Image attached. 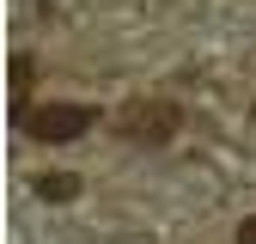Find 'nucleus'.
<instances>
[{
    "label": "nucleus",
    "mask_w": 256,
    "mask_h": 244,
    "mask_svg": "<svg viewBox=\"0 0 256 244\" xmlns=\"http://www.w3.org/2000/svg\"><path fill=\"white\" fill-rule=\"evenodd\" d=\"M177 122H183L177 104H165V98H134V104L116 110V134L134 140V146H165L177 134Z\"/></svg>",
    "instance_id": "nucleus-1"
},
{
    "label": "nucleus",
    "mask_w": 256,
    "mask_h": 244,
    "mask_svg": "<svg viewBox=\"0 0 256 244\" xmlns=\"http://www.w3.org/2000/svg\"><path fill=\"white\" fill-rule=\"evenodd\" d=\"M24 134L30 140H80L92 122H98V110L92 104H37V110H24Z\"/></svg>",
    "instance_id": "nucleus-2"
},
{
    "label": "nucleus",
    "mask_w": 256,
    "mask_h": 244,
    "mask_svg": "<svg viewBox=\"0 0 256 244\" xmlns=\"http://www.w3.org/2000/svg\"><path fill=\"white\" fill-rule=\"evenodd\" d=\"M30 74H37V61H30V55H12V116L30 110Z\"/></svg>",
    "instance_id": "nucleus-3"
},
{
    "label": "nucleus",
    "mask_w": 256,
    "mask_h": 244,
    "mask_svg": "<svg viewBox=\"0 0 256 244\" xmlns=\"http://www.w3.org/2000/svg\"><path fill=\"white\" fill-rule=\"evenodd\" d=\"M37 196H43V202H74V196H80V177H68V171H43V177H37Z\"/></svg>",
    "instance_id": "nucleus-4"
},
{
    "label": "nucleus",
    "mask_w": 256,
    "mask_h": 244,
    "mask_svg": "<svg viewBox=\"0 0 256 244\" xmlns=\"http://www.w3.org/2000/svg\"><path fill=\"white\" fill-rule=\"evenodd\" d=\"M238 244H256V214H250V220L238 226Z\"/></svg>",
    "instance_id": "nucleus-5"
}]
</instances>
